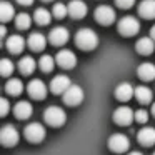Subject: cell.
Masks as SVG:
<instances>
[{
    "mask_svg": "<svg viewBox=\"0 0 155 155\" xmlns=\"http://www.w3.org/2000/svg\"><path fill=\"white\" fill-rule=\"evenodd\" d=\"M75 44L80 50H85V52H90L94 48H97L98 45V35L95 34L94 30L90 28H80L75 35Z\"/></svg>",
    "mask_w": 155,
    "mask_h": 155,
    "instance_id": "6da1fadb",
    "label": "cell"
},
{
    "mask_svg": "<svg viewBox=\"0 0 155 155\" xmlns=\"http://www.w3.org/2000/svg\"><path fill=\"white\" fill-rule=\"evenodd\" d=\"M117 30H118V34L124 35V37H134V35H137L138 32H140V22L135 17H130V15H128V17H124L118 22Z\"/></svg>",
    "mask_w": 155,
    "mask_h": 155,
    "instance_id": "7a4b0ae2",
    "label": "cell"
},
{
    "mask_svg": "<svg viewBox=\"0 0 155 155\" xmlns=\"http://www.w3.org/2000/svg\"><path fill=\"white\" fill-rule=\"evenodd\" d=\"M44 118L50 127H62L65 124V120H67V114L64 112V108L52 105V107H48L45 110Z\"/></svg>",
    "mask_w": 155,
    "mask_h": 155,
    "instance_id": "3957f363",
    "label": "cell"
},
{
    "mask_svg": "<svg viewBox=\"0 0 155 155\" xmlns=\"http://www.w3.org/2000/svg\"><path fill=\"white\" fill-rule=\"evenodd\" d=\"M62 98H64L65 105L75 107V105H78V104L84 102V90H82L80 85H70V87L62 94Z\"/></svg>",
    "mask_w": 155,
    "mask_h": 155,
    "instance_id": "277c9868",
    "label": "cell"
},
{
    "mask_svg": "<svg viewBox=\"0 0 155 155\" xmlns=\"http://www.w3.org/2000/svg\"><path fill=\"white\" fill-rule=\"evenodd\" d=\"M24 134H25V138H27V140L34 142V143H38V142H42L45 138L47 130H45V127L42 124H38V122H32V124H28L27 127H25Z\"/></svg>",
    "mask_w": 155,
    "mask_h": 155,
    "instance_id": "5b68a950",
    "label": "cell"
},
{
    "mask_svg": "<svg viewBox=\"0 0 155 155\" xmlns=\"http://www.w3.org/2000/svg\"><path fill=\"white\" fill-rule=\"evenodd\" d=\"M108 148L115 153H124L130 148V140L124 134H114L108 138Z\"/></svg>",
    "mask_w": 155,
    "mask_h": 155,
    "instance_id": "8992f818",
    "label": "cell"
},
{
    "mask_svg": "<svg viewBox=\"0 0 155 155\" xmlns=\"http://www.w3.org/2000/svg\"><path fill=\"white\" fill-rule=\"evenodd\" d=\"M95 18H97V22L100 25H112L115 22V18H117V15H115V10L112 7L100 5L95 10Z\"/></svg>",
    "mask_w": 155,
    "mask_h": 155,
    "instance_id": "52a82bcc",
    "label": "cell"
},
{
    "mask_svg": "<svg viewBox=\"0 0 155 155\" xmlns=\"http://www.w3.org/2000/svg\"><path fill=\"white\" fill-rule=\"evenodd\" d=\"M27 92L32 98H35V100H44V98L47 97L48 90H47V85H45L40 78H34V80L27 85Z\"/></svg>",
    "mask_w": 155,
    "mask_h": 155,
    "instance_id": "ba28073f",
    "label": "cell"
},
{
    "mask_svg": "<svg viewBox=\"0 0 155 155\" xmlns=\"http://www.w3.org/2000/svg\"><path fill=\"white\" fill-rule=\"evenodd\" d=\"M18 132L14 125H5L2 130H0V140L5 147H15L18 143Z\"/></svg>",
    "mask_w": 155,
    "mask_h": 155,
    "instance_id": "9c48e42d",
    "label": "cell"
},
{
    "mask_svg": "<svg viewBox=\"0 0 155 155\" xmlns=\"http://www.w3.org/2000/svg\"><path fill=\"white\" fill-rule=\"evenodd\" d=\"M55 62L58 64V67L70 70V68H74L75 65H77V57H75V54H74L72 50H68V48H64V50H60V52L57 54V57H55Z\"/></svg>",
    "mask_w": 155,
    "mask_h": 155,
    "instance_id": "30bf717a",
    "label": "cell"
},
{
    "mask_svg": "<svg viewBox=\"0 0 155 155\" xmlns=\"http://www.w3.org/2000/svg\"><path fill=\"white\" fill-rule=\"evenodd\" d=\"M135 118V112L130 107H118L114 112V122L117 125H130L132 120Z\"/></svg>",
    "mask_w": 155,
    "mask_h": 155,
    "instance_id": "8fae6325",
    "label": "cell"
},
{
    "mask_svg": "<svg viewBox=\"0 0 155 155\" xmlns=\"http://www.w3.org/2000/svg\"><path fill=\"white\" fill-rule=\"evenodd\" d=\"M70 85H72L70 78H68L67 75H57V77H54L50 82V90L54 92V94L60 95V94H64Z\"/></svg>",
    "mask_w": 155,
    "mask_h": 155,
    "instance_id": "7c38bea8",
    "label": "cell"
},
{
    "mask_svg": "<svg viewBox=\"0 0 155 155\" xmlns=\"http://www.w3.org/2000/svg\"><path fill=\"white\" fill-rule=\"evenodd\" d=\"M134 95H135V88L132 87L128 82H122V84H118L117 88H115V98L120 100V102L130 100Z\"/></svg>",
    "mask_w": 155,
    "mask_h": 155,
    "instance_id": "4fadbf2b",
    "label": "cell"
},
{
    "mask_svg": "<svg viewBox=\"0 0 155 155\" xmlns=\"http://www.w3.org/2000/svg\"><path fill=\"white\" fill-rule=\"evenodd\" d=\"M88 8H87V4L82 2V0H72L68 4V15L72 18H84L87 15Z\"/></svg>",
    "mask_w": 155,
    "mask_h": 155,
    "instance_id": "5bb4252c",
    "label": "cell"
},
{
    "mask_svg": "<svg viewBox=\"0 0 155 155\" xmlns=\"http://www.w3.org/2000/svg\"><path fill=\"white\" fill-rule=\"evenodd\" d=\"M5 47L10 54H20L25 47V40L22 35H10V37L5 40Z\"/></svg>",
    "mask_w": 155,
    "mask_h": 155,
    "instance_id": "9a60e30c",
    "label": "cell"
},
{
    "mask_svg": "<svg viewBox=\"0 0 155 155\" xmlns=\"http://www.w3.org/2000/svg\"><path fill=\"white\" fill-rule=\"evenodd\" d=\"M14 114L17 118L20 120H25V118H30V115L34 114V107H32L30 102L27 100H20L17 105L14 107Z\"/></svg>",
    "mask_w": 155,
    "mask_h": 155,
    "instance_id": "2e32d148",
    "label": "cell"
},
{
    "mask_svg": "<svg viewBox=\"0 0 155 155\" xmlns=\"http://www.w3.org/2000/svg\"><path fill=\"white\" fill-rule=\"evenodd\" d=\"M137 138L142 145L145 147H152L155 143V128L153 127H143L138 130L137 134Z\"/></svg>",
    "mask_w": 155,
    "mask_h": 155,
    "instance_id": "e0dca14e",
    "label": "cell"
},
{
    "mask_svg": "<svg viewBox=\"0 0 155 155\" xmlns=\"http://www.w3.org/2000/svg\"><path fill=\"white\" fill-rule=\"evenodd\" d=\"M48 40L54 45H64L68 42V30L64 27H55L48 35Z\"/></svg>",
    "mask_w": 155,
    "mask_h": 155,
    "instance_id": "ac0fdd59",
    "label": "cell"
},
{
    "mask_svg": "<svg viewBox=\"0 0 155 155\" xmlns=\"http://www.w3.org/2000/svg\"><path fill=\"white\" fill-rule=\"evenodd\" d=\"M137 75L138 78H142L143 82H150L155 78V65L150 62H143V64L138 65L137 68Z\"/></svg>",
    "mask_w": 155,
    "mask_h": 155,
    "instance_id": "d6986e66",
    "label": "cell"
},
{
    "mask_svg": "<svg viewBox=\"0 0 155 155\" xmlns=\"http://www.w3.org/2000/svg\"><path fill=\"white\" fill-rule=\"evenodd\" d=\"M135 48H137V52L140 55H150L155 48V40L152 37H142L137 40Z\"/></svg>",
    "mask_w": 155,
    "mask_h": 155,
    "instance_id": "ffe728a7",
    "label": "cell"
},
{
    "mask_svg": "<svg viewBox=\"0 0 155 155\" xmlns=\"http://www.w3.org/2000/svg\"><path fill=\"white\" fill-rule=\"evenodd\" d=\"M27 44L34 52H40V50H44L45 45H47V38H45V35H42L40 32H34V34H30Z\"/></svg>",
    "mask_w": 155,
    "mask_h": 155,
    "instance_id": "44dd1931",
    "label": "cell"
},
{
    "mask_svg": "<svg viewBox=\"0 0 155 155\" xmlns=\"http://www.w3.org/2000/svg\"><path fill=\"white\" fill-rule=\"evenodd\" d=\"M138 14L143 18H155V0H142L138 5Z\"/></svg>",
    "mask_w": 155,
    "mask_h": 155,
    "instance_id": "7402d4cb",
    "label": "cell"
},
{
    "mask_svg": "<svg viewBox=\"0 0 155 155\" xmlns=\"http://www.w3.org/2000/svg\"><path fill=\"white\" fill-rule=\"evenodd\" d=\"M37 68V62L32 57H24L18 62V70L22 72V75H32Z\"/></svg>",
    "mask_w": 155,
    "mask_h": 155,
    "instance_id": "603a6c76",
    "label": "cell"
},
{
    "mask_svg": "<svg viewBox=\"0 0 155 155\" xmlns=\"http://www.w3.org/2000/svg\"><path fill=\"white\" fill-rule=\"evenodd\" d=\"M5 92H7L8 95H14V97L20 95L22 92H24V84H22V80L20 78H10V80L7 82V85H5Z\"/></svg>",
    "mask_w": 155,
    "mask_h": 155,
    "instance_id": "cb8c5ba5",
    "label": "cell"
},
{
    "mask_svg": "<svg viewBox=\"0 0 155 155\" xmlns=\"http://www.w3.org/2000/svg\"><path fill=\"white\" fill-rule=\"evenodd\" d=\"M135 98H137L140 104H150L152 98H153V94H152V90L148 87L140 85V87L135 88Z\"/></svg>",
    "mask_w": 155,
    "mask_h": 155,
    "instance_id": "d4e9b609",
    "label": "cell"
},
{
    "mask_svg": "<svg viewBox=\"0 0 155 155\" xmlns=\"http://www.w3.org/2000/svg\"><path fill=\"white\" fill-rule=\"evenodd\" d=\"M34 18L38 25H48L52 20V14L47 10V8H37L34 14Z\"/></svg>",
    "mask_w": 155,
    "mask_h": 155,
    "instance_id": "484cf974",
    "label": "cell"
},
{
    "mask_svg": "<svg viewBox=\"0 0 155 155\" xmlns=\"http://www.w3.org/2000/svg\"><path fill=\"white\" fill-rule=\"evenodd\" d=\"M14 7H12L8 2H2L0 4V18H2V22H8L14 18Z\"/></svg>",
    "mask_w": 155,
    "mask_h": 155,
    "instance_id": "4316f807",
    "label": "cell"
},
{
    "mask_svg": "<svg viewBox=\"0 0 155 155\" xmlns=\"http://www.w3.org/2000/svg\"><path fill=\"white\" fill-rule=\"evenodd\" d=\"M15 24H17V28L27 30V28L32 25V17L28 14H18L17 18H15Z\"/></svg>",
    "mask_w": 155,
    "mask_h": 155,
    "instance_id": "83f0119b",
    "label": "cell"
},
{
    "mask_svg": "<svg viewBox=\"0 0 155 155\" xmlns=\"http://www.w3.org/2000/svg\"><path fill=\"white\" fill-rule=\"evenodd\" d=\"M54 65H55V62H54V58H52L50 55H44V57L40 58V62H38L40 70L45 72V74H48V72L54 70Z\"/></svg>",
    "mask_w": 155,
    "mask_h": 155,
    "instance_id": "f1b7e54d",
    "label": "cell"
},
{
    "mask_svg": "<svg viewBox=\"0 0 155 155\" xmlns=\"http://www.w3.org/2000/svg\"><path fill=\"white\" fill-rule=\"evenodd\" d=\"M12 72H14V64L8 58H2V62H0V74L4 77H8Z\"/></svg>",
    "mask_w": 155,
    "mask_h": 155,
    "instance_id": "f546056e",
    "label": "cell"
},
{
    "mask_svg": "<svg viewBox=\"0 0 155 155\" xmlns=\"http://www.w3.org/2000/svg\"><path fill=\"white\" fill-rule=\"evenodd\" d=\"M52 14H54L55 18H64L65 15L68 14V7H67V5H64V4H55Z\"/></svg>",
    "mask_w": 155,
    "mask_h": 155,
    "instance_id": "4dcf8cb0",
    "label": "cell"
},
{
    "mask_svg": "<svg viewBox=\"0 0 155 155\" xmlns=\"http://www.w3.org/2000/svg\"><path fill=\"white\" fill-rule=\"evenodd\" d=\"M135 120H137L138 124H147V120H148V112L143 110V108L137 110V112H135Z\"/></svg>",
    "mask_w": 155,
    "mask_h": 155,
    "instance_id": "1f68e13d",
    "label": "cell"
},
{
    "mask_svg": "<svg viewBox=\"0 0 155 155\" xmlns=\"http://www.w3.org/2000/svg\"><path fill=\"white\" fill-rule=\"evenodd\" d=\"M8 108H10V104H8L7 98H0V115L5 117L8 114Z\"/></svg>",
    "mask_w": 155,
    "mask_h": 155,
    "instance_id": "d6a6232c",
    "label": "cell"
},
{
    "mask_svg": "<svg viewBox=\"0 0 155 155\" xmlns=\"http://www.w3.org/2000/svg\"><path fill=\"white\" fill-rule=\"evenodd\" d=\"M115 4L120 8H130L132 5L135 4V0H115Z\"/></svg>",
    "mask_w": 155,
    "mask_h": 155,
    "instance_id": "836d02e7",
    "label": "cell"
},
{
    "mask_svg": "<svg viewBox=\"0 0 155 155\" xmlns=\"http://www.w3.org/2000/svg\"><path fill=\"white\" fill-rule=\"evenodd\" d=\"M17 2L20 5H32V4H34V0H17Z\"/></svg>",
    "mask_w": 155,
    "mask_h": 155,
    "instance_id": "e575fe53",
    "label": "cell"
},
{
    "mask_svg": "<svg viewBox=\"0 0 155 155\" xmlns=\"http://www.w3.org/2000/svg\"><path fill=\"white\" fill-rule=\"evenodd\" d=\"M128 155H143V153L138 152V150H134V152H128Z\"/></svg>",
    "mask_w": 155,
    "mask_h": 155,
    "instance_id": "d590c367",
    "label": "cell"
},
{
    "mask_svg": "<svg viewBox=\"0 0 155 155\" xmlns=\"http://www.w3.org/2000/svg\"><path fill=\"white\" fill-rule=\"evenodd\" d=\"M150 35H152V38H153V40H155V25H153V27H152V30H150Z\"/></svg>",
    "mask_w": 155,
    "mask_h": 155,
    "instance_id": "8d00e7d4",
    "label": "cell"
},
{
    "mask_svg": "<svg viewBox=\"0 0 155 155\" xmlns=\"http://www.w3.org/2000/svg\"><path fill=\"white\" fill-rule=\"evenodd\" d=\"M152 115L155 117V102H153V105H152Z\"/></svg>",
    "mask_w": 155,
    "mask_h": 155,
    "instance_id": "74e56055",
    "label": "cell"
},
{
    "mask_svg": "<svg viewBox=\"0 0 155 155\" xmlns=\"http://www.w3.org/2000/svg\"><path fill=\"white\" fill-rule=\"evenodd\" d=\"M44 2H52V0H44Z\"/></svg>",
    "mask_w": 155,
    "mask_h": 155,
    "instance_id": "f35d334b",
    "label": "cell"
},
{
    "mask_svg": "<svg viewBox=\"0 0 155 155\" xmlns=\"http://www.w3.org/2000/svg\"><path fill=\"white\" fill-rule=\"evenodd\" d=\"M153 155H155V152H153Z\"/></svg>",
    "mask_w": 155,
    "mask_h": 155,
    "instance_id": "ab89813d",
    "label": "cell"
}]
</instances>
